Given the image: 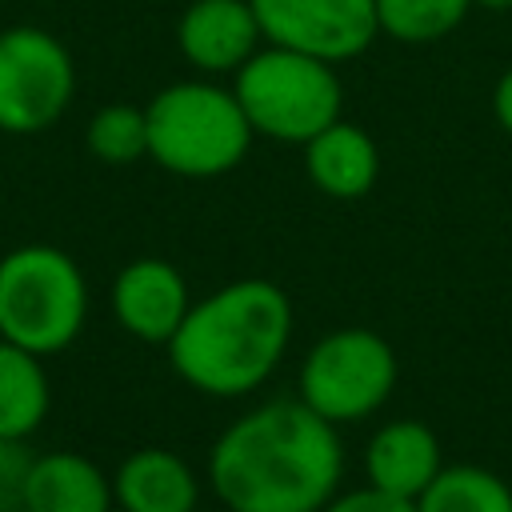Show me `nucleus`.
<instances>
[{"mask_svg": "<svg viewBox=\"0 0 512 512\" xmlns=\"http://www.w3.org/2000/svg\"><path fill=\"white\" fill-rule=\"evenodd\" d=\"M112 496L124 512H196L200 484L172 448H140L116 468Z\"/></svg>", "mask_w": 512, "mask_h": 512, "instance_id": "4468645a", "label": "nucleus"}, {"mask_svg": "<svg viewBox=\"0 0 512 512\" xmlns=\"http://www.w3.org/2000/svg\"><path fill=\"white\" fill-rule=\"evenodd\" d=\"M440 468H444L440 440L420 420H392L364 448L368 484H376L392 496H404V500H416Z\"/></svg>", "mask_w": 512, "mask_h": 512, "instance_id": "f8f14e48", "label": "nucleus"}, {"mask_svg": "<svg viewBox=\"0 0 512 512\" xmlns=\"http://www.w3.org/2000/svg\"><path fill=\"white\" fill-rule=\"evenodd\" d=\"M232 92L256 136L276 144H308L320 128L340 120L344 88L336 64L308 52L264 44L256 48L232 80Z\"/></svg>", "mask_w": 512, "mask_h": 512, "instance_id": "20e7f679", "label": "nucleus"}, {"mask_svg": "<svg viewBox=\"0 0 512 512\" xmlns=\"http://www.w3.org/2000/svg\"><path fill=\"white\" fill-rule=\"evenodd\" d=\"M84 140L104 164H136L148 156V116L136 104H104L92 112Z\"/></svg>", "mask_w": 512, "mask_h": 512, "instance_id": "a211bd4d", "label": "nucleus"}, {"mask_svg": "<svg viewBox=\"0 0 512 512\" xmlns=\"http://www.w3.org/2000/svg\"><path fill=\"white\" fill-rule=\"evenodd\" d=\"M304 172L324 196L360 200L380 176V148L360 124L332 120L304 144Z\"/></svg>", "mask_w": 512, "mask_h": 512, "instance_id": "ddd939ff", "label": "nucleus"}, {"mask_svg": "<svg viewBox=\"0 0 512 512\" xmlns=\"http://www.w3.org/2000/svg\"><path fill=\"white\" fill-rule=\"evenodd\" d=\"M396 388V352L372 328H340L316 340L300 364V400L332 424L372 416Z\"/></svg>", "mask_w": 512, "mask_h": 512, "instance_id": "423d86ee", "label": "nucleus"}, {"mask_svg": "<svg viewBox=\"0 0 512 512\" xmlns=\"http://www.w3.org/2000/svg\"><path fill=\"white\" fill-rule=\"evenodd\" d=\"M148 156L188 180H212L232 172L252 148V124L232 88L212 80H176L148 104Z\"/></svg>", "mask_w": 512, "mask_h": 512, "instance_id": "7ed1b4c3", "label": "nucleus"}, {"mask_svg": "<svg viewBox=\"0 0 512 512\" xmlns=\"http://www.w3.org/2000/svg\"><path fill=\"white\" fill-rule=\"evenodd\" d=\"M416 512H512V488L480 464H448L416 496Z\"/></svg>", "mask_w": 512, "mask_h": 512, "instance_id": "dca6fc26", "label": "nucleus"}, {"mask_svg": "<svg viewBox=\"0 0 512 512\" xmlns=\"http://www.w3.org/2000/svg\"><path fill=\"white\" fill-rule=\"evenodd\" d=\"M40 360L44 356L0 336V436L4 440L32 436L52 408V388Z\"/></svg>", "mask_w": 512, "mask_h": 512, "instance_id": "2eb2a0df", "label": "nucleus"}, {"mask_svg": "<svg viewBox=\"0 0 512 512\" xmlns=\"http://www.w3.org/2000/svg\"><path fill=\"white\" fill-rule=\"evenodd\" d=\"M292 340V304L272 280H232L196 300L168 340L176 376L208 396L232 400L264 384Z\"/></svg>", "mask_w": 512, "mask_h": 512, "instance_id": "f03ea898", "label": "nucleus"}, {"mask_svg": "<svg viewBox=\"0 0 512 512\" xmlns=\"http://www.w3.org/2000/svg\"><path fill=\"white\" fill-rule=\"evenodd\" d=\"M88 316L80 264L52 244H20L0 256V336L52 356L64 352Z\"/></svg>", "mask_w": 512, "mask_h": 512, "instance_id": "39448f33", "label": "nucleus"}, {"mask_svg": "<svg viewBox=\"0 0 512 512\" xmlns=\"http://www.w3.org/2000/svg\"><path fill=\"white\" fill-rule=\"evenodd\" d=\"M264 44L248 0H192L176 20L180 56L208 76L236 72Z\"/></svg>", "mask_w": 512, "mask_h": 512, "instance_id": "9d476101", "label": "nucleus"}, {"mask_svg": "<svg viewBox=\"0 0 512 512\" xmlns=\"http://www.w3.org/2000/svg\"><path fill=\"white\" fill-rule=\"evenodd\" d=\"M472 0H376V24L400 44H432L464 24Z\"/></svg>", "mask_w": 512, "mask_h": 512, "instance_id": "f3484780", "label": "nucleus"}, {"mask_svg": "<svg viewBox=\"0 0 512 512\" xmlns=\"http://www.w3.org/2000/svg\"><path fill=\"white\" fill-rule=\"evenodd\" d=\"M264 44L308 52L328 64L356 60L380 36L376 0H248Z\"/></svg>", "mask_w": 512, "mask_h": 512, "instance_id": "6e6552de", "label": "nucleus"}, {"mask_svg": "<svg viewBox=\"0 0 512 512\" xmlns=\"http://www.w3.org/2000/svg\"><path fill=\"white\" fill-rule=\"evenodd\" d=\"M76 92L68 48L32 24L0 32V132L36 136L52 128Z\"/></svg>", "mask_w": 512, "mask_h": 512, "instance_id": "0eeeda50", "label": "nucleus"}, {"mask_svg": "<svg viewBox=\"0 0 512 512\" xmlns=\"http://www.w3.org/2000/svg\"><path fill=\"white\" fill-rule=\"evenodd\" d=\"M320 512H416V500H404V496H392L376 484H364V488H352L344 496H332Z\"/></svg>", "mask_w": 512, "mask_h": 512, "instance_id": "6ab92c4d", "label": "nucleus"}, {"mask_svg": "<svg viewBox=\"0 0 512 512\" xmlns=\"http://www.w3.org/2000/svg\"><path fill=\"white\" fill-rule=\"evenodd\" d=\"M16 448H20V440H4L0 436V496H8V500L20 504V484H24L28 460Z\"/></svg>", "mask_w": 512, "mask_h": 512, "instance_id": "aec40b11", "label": "nucleus"}, {"mask_svg": "<svg viewBox=\"0 0 512 512\" xmlns=\"http://www.w3.org/2000/svg\"><path fill=\"white\" fill-rule=\"evenodd\" d=\"M472 8H484V12H512V0H472Z\"/></svg>", "mask_w": 512, "mask_h": 512, "instance_id": "4be33fe9", "label": "nucleus"}, {"mask_svg": "<svg viewBox=\"0 0 512 512\" xmlns=\"http://www.w3.org/2000/svg\"><path fill=\"white\" fill-rule=\"evenodd\" d=\"M192 296L180 276L160 256H140L124 264L112 280V312L124 332H132L144 344H168L180 320L188 316Z\"/></svg>", "mask_w": 512, "mask_h": 512, "instance_id": "1a4fd4ad", "label": "nucleus"}, {"mask_svg": "<svg viewBox=\"0 0 512 512\" xmlns=\"http://www.w3.org/2000/svg\"><path fill=\"white\" fill-rule=\"evenodd\" d=\"M340 472L336 424L304 400H272L232 420L208 456L212 492L228 512H320Z\"/></svg>", "mask_w": 512, "mask_h": 512, "instance_id": "f257e3e1", "label": "nucleus"}, {"mask_svg": "<svg viewBox=\"0 0 512 512\" xmlns=\"http://www.w3.org/2000/svg\"><path fill=\"white\" fill-rule=\"evenodd\" d=\"M112 500V480L80 452H44L24 468L20 512H108Z\"/></svg>", "mask_w": 512, "mask_h": 512, "instance_id": "9b49d317", "label": "nucleus"}, {"mask_svg": "<svg viewBox=\"0 0 512 512\" xmlns=\"http://www.w3.org/2000/svg\"><path fill=\"white\" fill-rule=\"evenodd\" d=\"M492 116L512 136V68H504L500 80H496V88H492Z\"/></svg>", "mask_w": 512, "mask_h": 512, "instance_id": "412c9836", "label": "nucleus"}]
</instances>
